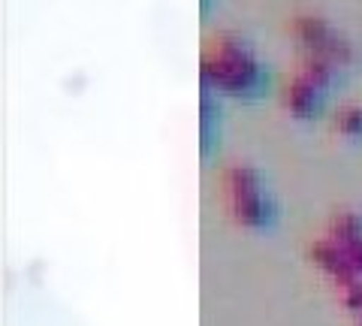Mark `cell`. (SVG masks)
Returning a JSON list of instances; mask_svg holds the SVG:
<instances>
[{"label":"cell","instance_id":"cell-8","mask_svg":"<svg viewBox=\"0 0 362 326\" xmlns=\"http://www.w3.org/2000/svg\"><path fill=\"white\" fill-rule=\"evenodd\" d=\"M356 326H362V320H359V323H356Z\"/></svg>","mask_w":362,"mask_h":326},{"label":"cell","instance_id":"cell-6","mask_svg":"<svg viewBox=\"0 0 362 326\" xmlns=\"http://www.w3.org/2000/svg\"><path fill=\"white\" fill-rule=\"evenodd\" d=\"M338 130L347 136H362V109H344L338 115Z\"/></svg>","mask_w":362,"mask_h":326},{"label":"cell","instance_id":"cell-2","mask_svg":"<svg viewBox=\"0 0 362 326\" xmlns=\"http://www.w3.org/2000/svg\"><path fill=\"white\" fill-rule=\"evenodd\" d=\"M287 106H290L293 115L308 118L317 106V88L311 82H305V78H296V82L287 88Z\"/></svg>","mask_w":362,"mask_h":326},{"label":"cell","instance_id":"cell-5","mask_svg":"<svg viewBox=\"0 0 362 326\" xmlns=\"http://www.w3.org/2000/svg\"><path fill=\"white\" fill-rule=\"evenodd\" d=\"M305 82H311L314 88H323L332 82V66L329 61H308L305 64V73H302Z\"/></svg>","mask_w":362,"mask_h":326},{"label":"cell","instance_id":"cell-3","mask_svg":"<svg viewBox=\"0 0 362 326\" xmlns=\"http://www.w3.org/2000/svg\"><path fill=\"white\" fill-rule=\"evenodd\" d=\"M332 242H338L341 248H354L362 242V218L354 211H341L332 221Z\"/></svg>","mask_w":362,"mask_h":326},{"label":"cell","instance_id":"cell-7","mask_svg":"<svg viewBox=\"0 0 362 326\" xmlns=\"http://www.w3.org/2000/svg\"><path fill=\"white\" fill-rule=\"evenodd\" d=\"M344 305L350 308V311H362V281L359 284H350V287H344Z\"/></svg>","mask_w":362,"mask_h":326},{"label":"cell","instance_id":"cell-1","mask_svg":"<svg viewBox=\"0 0 362 326\" xmlns=\"http://www.w3.org/2000/svg\"><path fill=\"white\" fill-rule=\"evenodd\" d=\"M233 211L245 227H263L269 221V206L263 202L259 194H239L233 197Z\"/></svg>","mask_w":362,"mask_h":326},{"label":"cell","instance_id":"cell-4","mask_svg":"<svg viewBox=\"0 0 362 326\" xmlns=\"http://www.w3.org/2000/svg\"><path fill=\"white\" fill-rule=\"evenodd\" d=\"M230 194H259V173L251 170V166H233L230 170Z\"/></svg>","mask_w":362,"mask_h":326}]
</instances>
